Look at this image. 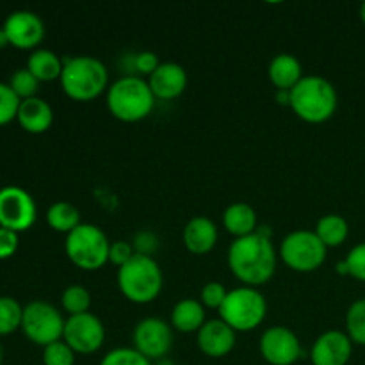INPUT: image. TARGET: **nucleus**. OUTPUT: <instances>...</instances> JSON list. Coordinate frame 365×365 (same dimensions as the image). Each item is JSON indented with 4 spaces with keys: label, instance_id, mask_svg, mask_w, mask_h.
Masks as SVG:
<instances>
[{
    "label": "nucleus",
    "instance_id": "nucleus-1",
    "mask_svg": "<svg viewBox=\"0 0 365 365\" xmlns=\"http://www.w3.org/2000/svg\"><path fill=\"white\" fill-rule=\"evenodd\" d=\"M278 253L271 242V230L260 227L255 234L235 239L228 248V267L246 287L267 284L277 273Z\"/></svg>",
    "mask_w": 365,
    "mask_h": 365
},
{
    "label": "nucleus",
    "instance_id": "nucleus-2",
    "mask_svg": "<svg viewBox=\"0 0 365 365\" xmlns=\"http://www.w3.org/2000/svg\"><path fill=\"white\" fill-rule=\"evenodd\" d=\"M289 107L299 120L319 125L334 118L339 107V95L335 86L319 75L303 77L291 89Z\"/></svg>",
    "mask_w": 365,
    "mask_h": 365
},
{
    "label": "nucleus",
    "instance_id": "nucleus-3",
    "mask_svg": "<svg viewBox=\"0 0 365 365\" xmlns=\"http://www.w3.org/2000/svg\"><path fill=\"white\" fill-rule=\"evenodd\" d=\"M64 95L75 102H93L109 89V70L93 56H75L64 59L61 73Z\"/></svg>",
    "mask_w": 365,
    "mask_h": 365
},
{
    "label": "nucleus",
    "instance_id": "nucleus-4",
    "mask_svg": "<svg viewBox=\"0 0 365 365\" xmlns=\"http://www.w3.org/2000/svg\"><path fill=\"white\" fill-rule=\"evenodd\" d=\"M106 103L113 118L123 123H138L146 120L155 107V96L148 81L138 75H127L109 86Z\"/></svg>",
    "mask_w": 365,
    "mask_h": 365
},
{
    "label": "nucleus",
    "instance_id": "nucleus-5",
    "mask_svg": "<svg viewBox=\"0 0 365 365\" xmlns=\"http://www.w3.org/2000/svg\"><path fill=\"white\" fill-rule=\"evenodd\" d=\"M120 292L135 305H148L159 298L164 285L160 266L150 255L135 253L116 274Z\"/></svg>",
    "mask_w": 365,
    "mask_h": 365
},
{
    "label": "nucleus",
    "instance_id": "nucleus-6",
    "mask_svg": "<svg viewBox=\"0 0 365 365\" xmlns=\"http://www.w3.org/2000/svg\"><path fill=\"white\" fill-rule=\"evenodd\" d=\"M217 312H220V319L225 321L235 334H248L264 323L267 314V302L259 289L242 285L234 291H228Z\"/></svg>",
    "mask_w": 365,
    "mask_h": 365
},
{
    "label": "nucleus",
    "instance_id": "nucleus-7",
    "mask_svg": "<svg viewBox=\"0 0 365 365\" xmlns=\"http://www.w3.org/2000/svg\"><path fill=\"white\" fill-rule=\"evenodd\" d=\"M109 250L110 241L106 232L91 223H81L64 241L70 262L84 271H98L109 264Z\"/></svg>",
    "mask_w": 365,
    "mask_h": 365
},
{
    "label": "nucleus",
    "instance_id": "nucleus-8",
    "mask_svg": "<svg viewBox=\"0 0 365 365\" xmlns=\"http://www.w3.org/2000/svg\"><path fill=\"white\" fill-rule=\"evenodd\" d=\"M327 253L328 248L319 241L316 232L296 230L282 241L278 257L296 273H314L324 264Z\"/></svg>",
    "mask_w": 365,
    "mask_h": 365
},
{
    "label": "nucleus",
    "instance_id": "nucleus-9",
    "mask_svg": "<svg viewBox=\"0 0 365 365\" xmlns=\"http://www.w3.org/2000/svg\"><path fill=\"white\" fill-rule=\"evenodd\" d=\"M64 323L66 319L52 303L36 299L24 307L21 331L29 341L43 348L63 339Z\"/></svg>",
    "mask_w": 365,
    "mask_h": 365
},
{
    "label": "nucleus",
    "instance_id": "nucleus-10",
    "mask_svg": "<svg viewBox=\"0 0 365 365\" xmlns=\"http://www.w3.org/2000/svg\"><path fill=\"white\" fill-rule=\"evenodd\" d=\"M36 202L25 189L18 185L0 189V227L20 234L36 223Z\"/></svg>",
    "mask_w": 365,
    "mask_h": 365
},
{
    "label": "nucleus",
    "instance_id": "nucleus-11",
    "mask_svg": "<svg viewBox=\"0 0 365 365\" xmlns=\"http://www.w3.org/2000/svg\"><path fill=\"white\" fill-rule=\"evenodd\" d=\"M63 341L73 349L75 355H93L106 342V327L91 312L68 316Z\"/></svg>",
    "mask_w": 365,
    "mask_h": 365
},
{
    "label": "nucleus",
    "instance_id": "nucleus-12",
    "mask_svg": "<svg viewBox=\"0 0 365 365\" xmlns=\"http://www.w3.org/2000/svg\"><path fill=\"white\" fill-rule=\"evenodd\" d=\"M134 349H138L150 362L166 359L173 346V328L159 317H146L139 321L132 334Z\"/></svg>",
    "mask_w": 365,
    "mask_h": 365
},
{
    "label": "nucleus",
    "instance_id": "nucleus-13",
    "mask_svg": "<svg viewBox=\"0 0 365 365\" xmlns=\"http://www.w3.org/2000/svg\"><path fill=\"white\" fill-rule=\"evenodd\" d=\"M259 349L269 365H294L302 356V342L287 327H271L260 335Z\"/></svg>",
    "mask_w": 365,
    "mask_h": 365
},
{
    "label": "nucleus",
    "instance_id": "nucleus-14",
    "mask_svg": "<svg viewBox=\"0 0 365 365\" xmlns=\"http://www.w3.org/2000/svg\"><path fill=\"white\" fill-rule=\"evenodd\" d=\"M2 29L6 31L9 45L20 50H32L45 38V24L36 13L27 9L13 11L4 21Z\"/></svg>",
    "mask_w": 365,
    "mask_h": 365
},
{
    "label": "nucleus",
    "instance_id": "nucleus-15",
    "mask_svg": "<svg viewBox=\"0 0 365 365\" xmlns=\"http://www.w3.org/2000/svg\"><path fill=\"white\" fill-rule=\"evenodd\" d=\"M353 342L346 331L328 330L316 339L310 349L312 365H348L353 355Z\"/></svg>",
    "mask_w": 365,
    "mask_h": 365
},
{
    "label": "nucleus",
    "instance_id": "nucleus-16",
    "mask_svg": "<svg viewBox=\"0 0 365 365\" xmlns=\"http://www.w3.org/2000/svg\"><path fill=\"white\" fill-rule=\"evenodd\" d=\"M235 341L237 334L221 319L207 321L196 334L198 349L210 359H223L230 355L232 349L235 348Z\"/></svg>",
    "mask_w": 365,
    "mask_h": 365
},
{
    "label": "nucleus",
    "instance_id": "nucleus-17",
    "mask_svg": "<svg viewBox=\"0 0 365 365\" xmlns=\"http://www.w3.org/2000/svg\"><path fill=\"white\" fill-rule=\"evenodd\" d=\"M148 86L155 100H175L187 88V71L178 63H160L148 77Z\"/></svg>",
    "mask_w": 365,
    "mask_h": 365
},
{
    "label": "nucleus",
    "instance_id": "nucleus-18",
    "mask_svg": "<svg viewBox=\"0 0 365 365\" xmlns=\"http://www.w3.org/2000/svg\"><path fill=\"white\" fill-rule=\"evenodd\" d=\"M217 227L212 220L205 216H196L187 221L182 232V241L185 250L192 255H207L217 245Z\"/></svg>",
    "mask_w": 365,
    "mask_h": 365
},
{
    "label": "nucleus",
    "instance_id": "nucleus-19",
    "mask_svg": "<svg viewBox=\"0 0 365 365\" xmlns=\"http://www.w3.org/2000/svg\"><path fill=\"white\" fill-rule=\"evenodd\" d=\"M16 121L29 134H43L53 123L52 106L39 96L21 100L20 107H18Z\"/></svg>",
    "mask_w": 365,
    "mask_h": 365
},
{
    "label": "nucleus",
    "instance_id": "nucleus-20",
    "mask_svg": "<svg viewBox=\"0 0 365 365\" xmlns=\"http://www.w3.org/2000/svg\"><path fill=\"white\" fill-rule=\"evenodd\" d=\"M267 77L278 91H291L303 78V68L292 53H278L271 59Z\"/></svg>",
    "mask_w": 365,
    "mask_h": 365
},
{
    "label": "nucleus",
    "instance_id": "nucleus-21",
    "mask_svg": "<svg viewBox=\"0 0 365 365\" xmlns=\"http://www.w3.org/2000/svg\"><path fill=\"white\" fill-rule=\"evenodd\" d=\"M223 227L235 239L255 234L259 230V220H257L255 209L245 202L232 203L223 212Z\"/></svg>",
    "mask_w": 365,
    "mask_h": 365
},
{
    "label": "nucleus",
    "instance_id": "nucleus-22",
    "mask_svg": "<svg viewBox=\"0 0 365 365\" xmlns=\"http://www.w3.org/2000/svg\"><path fill=\"white\" fill-rule=\"evenodd\" d=\"M205 323V307L195 298L180 299L171 310V328L180 334H198Z\"/></svg>",
    "mask_w": 365,
    "mask_h": 365
},
{
    "label": "nucleus",
    "instance_id": "nucleus-23",
    "mask_svg": "<svg viewBox=\"0 0 365 365\" xmlns=\"http://www.w3.org/2000/svg\"><path fill=\"white\" fill-rule=\"evenodd\" d=\"M64 61L56 52L46 48H36L27 59V70L38 78L39 82H52L61 78Z\"/></svg>",
    "mask_w": 365,
    "mask_h": 365
},
{
    "label": "nucleus",
    "instance_id": "nucleus-24",
    "mask_svg": "<svg viewBox=\"0 0 365 365\" xmlns=\"http://www.w3.org/2000/svg\"><path fill=\"white\" fill-rule=\"evenodd\" d=\"M316 235L319 237V241L330 248H339L346 242L349 235V225L339 214H327V216L319 217L316 225Z\"/></svg>",
    "mask_w": 365,
    "mask_h": 365
},
{
    "label": "nucleus",
    "instance_id": "nucleus-25",
    "mask_svg": "<svg viewBox=\"0 0 365 365\" xmlns=\"http://www.w3.org/2000/svg\"><path fill=\"white\" fill-rule=\"evenodd\" d=\"M46 223L52 230L59 232V234H70L73 232L81 221V212L77 207L71 205L68 202H56L48 207L46 210Z\"/></svg>",
    "mask_w": 365,
    "mask_h": 365
},
{
    "label": "nucleus",
    "instance_id": "nucleus-26",
    "mask_svg": "<svg viewBox=\"0 0 365 365\" xmlns=\"http://www.w3.org/2000/svg\"><path fill=\"white\" fill-rule=\"evenodd\" d=\"M24 307L11 296H0V335H11L21 328Z\"/></svg>",
    "mask_w": 365,
    "mask_h": 365
},
{
    "label": "nucleus",
    "instance_id": "nucleus-27",
    "mask_svg": "<svg viewBox=\"0 0 365 365\" xmlns=\"http://www.w3.org/2000/svg\"><path fill=\"white\" fill-rule=\"evenodd\" d=\"M346 334L353 344L365 346V298L349 305L346 314Z\"/></svg>",
    "mask_w": 365,
    "mask_h": 365
},
{
    "label": "nucleus",
    "instance_id": "nucleus-28",
    "mask_svg": "<svg viewBox=\"0 0 365 365\" xmlns=\"http://www.w3.org/2000/svg\"><path fill=\"white\" fill-rule=\"evenodd\" d=\"M61 303H63V309L68 316H78V314L89 312L91 294H89V291L86 287L75 284L64 289L63 296H61Z\"/></svg>",
    "mask_w": 365,
    "mask_h": 365
},
{
    "label": "nucleus",
    "instance_id": "nucleus-29",
    "mask_svg": "<svg viewBox=\"0 0 365 365\" xmlns=\"http://www.w3.org/2000/svg\"><path fill=\"white\" fill-rule=\"evenodd\" d=\"M337 273L365 282V242H360L349 250L348 257L337 264Z\"/></svg>",
    "mask_w": 365,
    "mask_h": 365
},
{
    "label": "nucleus",
    "instance_id": "nucleus-30",
    "mask_svg": "<svg viewBox=\"0 0 365 365\" xmlns=\"http://www.w3.org/2000/svg\"><path fill=\"white\" fill-rule=\"evenodd\" d=\"M7 84L11 86L14 95L20 100L32 98V96H36V93H38L39 89V81L27 70V68H20V70L14 71Z\"/></svg>",
    "mask_w": 365,
    "mask_h": 365
},
{
    "label": "nucleus",
    "instance_id": "nucleus-31",
    "mask_svg": "<svg viewBox=\"0 0 365 365\" xmlns=\"http://www.w3.org/2000/svg\"><path fill=\"white\" fill-rule=\"evenodd\" d=\"M100 365H153V362L134 348H116L100 360Z\"/></svg>",
    "mask_w": 365,
    "mask_h": 365
},
{
    "label": "nucleus",
    "instance_id": "nucleus-32",
    "mask_svg": "<svg viewBox=\"0 0 365 365\" xmlns=\"http://www.w3.org/2000/svg\"><path fill=\"white\" fill-rule=\"evenodd\" d=\"M75 351L61 341L43 348V365H75Z\"/></svg>",
    "mask_w": 365,
    "mask_h": 365
},
{
    "label": "nucleus",
    "instance_id": "nucleus-33",
    "mask_svg": "<svg viewBox=\"0 0 365 365\" xmlns=\"http://www.w3.org/2000/svg\"><path fill=\"white\" fill-rule=\"evenodd\" d=\"M20 102L21 100L14 95L11 86L0 82V125H7L9 121L16 120Z\"/></svg>",
    "mask_w": 365,
    "mask_h": 365
},
{
    "label": "nucleus",
    "instance_id": "nucleus-34",
    "mask_svg": "<svg viewBox=\"0 0 365 365\" xmlns=\"http://www.w3.org/2000/svg\"><path fill=\"white\" fill-rule=\"evenodd\" d=\"M227 294V287L221 282H209V284L203 285L202 292H200V303L207 309L220 310Z\"/></svg>",
    "mask_w": 365,
    "mask_h": 365
},
{
    "label": "nucleus",
    "instance_id": "nucleus-35",
    "mask_svg": "<svg viewBox=\"0 0 365 365\" xmlns=\"http://www.w3.org/2000/svg\"><path fill=\"white\" fill-rule=\"evenodd\" d=\"M135 255V248L127 241H114L110 242V250H109V262L114 264V266L120 269L121 266L128 262L132 257Z\"/></svg>",
    "mask_w": 365,
    "mask_h": 365
},
{
    "label": "nucleus",
    "instance_id": "nucleus-36",
    "mask_svg": "<svg viewBox=\"0 0 365 365\" xmlns=\"http://www.w3.org/2000/svg\"><path fill=\"white\" fill-rule=\"evenodd\" d=\"M160 66L159 56L150 50H143V52L135 53L134 56V70L141 75H152L157 68Z\"/></svg>",
    "mask_w": 365,
    "mask_h": 365
},
{
    "label": "nucleus",
    "instance_id": "nucleus-37",
    "mask_svg": "<svg viewBox=\"0 0 365 365\" xmlns=\"http://www.w3.org/2000/svg\"><path fill=\"white\" fill-rule=\"evenodd\" d=\"M18 250V234L0 227V260L11 259Z\"/></svg>",
    "mask_w": 365,
    "mask_h": 365
},
{
    "label": "nucleus",
    "instance_id": "nucleus-38",
    "mask_svg": "<svg viewBox=\"0 0 365 365\" xmlns=\"http://www.w3.org/2000/svg\"><path fill=\"white\" fill-rule=\"evenodd\" d=\"M7 45H9V39H7L6 31H4V29L0 27V48H6Z\"/></svg>",
    "mask_w": 365,
    "mask_h": 365
},
{
    "label": "nucleus",
    "instance_id": "nucleus-39",
    "mask_svg": "<svg viewBox=\"0 0 365 365\" xmlns=\"http://www.w3.org/2000/svg\"><path fill=\"white\" fill-rule=\"evenodd\" d=\"M153 365H177V364L166 356V359H160V360H157V362H153Z\"/></svg>",
    "mask_w": 365,
    "mask_h": 365
},
{
    "label": "nucleus",
    "instance_id": "nucleus-40",
    "mask_svg": "<svg viewBox=\"0 0 365 365\" xmlns=\"http://www.w3.org/2000/svg\"><path fill=\"white\" fill-rule=\"evenodd\" d=\"M360 20H362L365 24V2L362 4V6H360Z\"/></svg>",
    "mask_w": 365,
    "mask_h": 365
},
{
    "label": "nucleus",
    "instance_id": "nucleus-41",
    "mask_svg": "<svg viewBox=\"0 0 365 365\" xmlns=\"http://www.w3.org/2000/svg\"><path fill=\"white\" fill-rule=\"evenodd\" d=\"M0 364H2V348H0Z\"/></svg>",
    "mask_w": 365,
    "mask_h": 365
}]
</instances>
